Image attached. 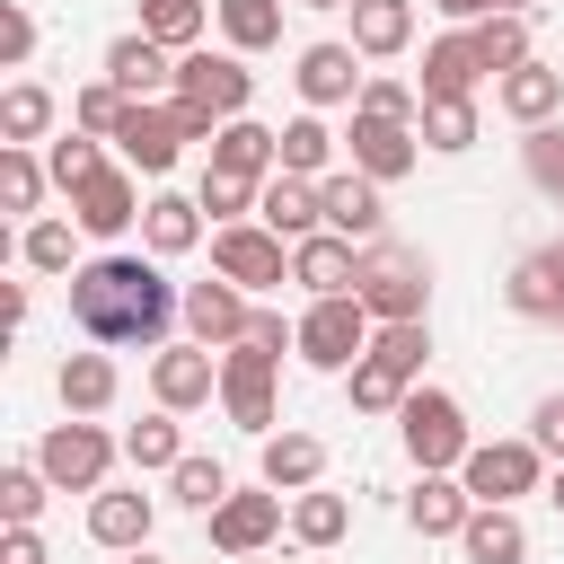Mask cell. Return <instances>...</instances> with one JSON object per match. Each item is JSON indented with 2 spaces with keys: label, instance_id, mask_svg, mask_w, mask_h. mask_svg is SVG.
<instances>
[{
  "label": "cell",
  "instance_id": "1",
  "mask_svg": "<svg viewBox=\"0 0 564 564\" xmlns=\"http://www.w3.org/2000/svg\"><path fill=\"white\" fill-rule=\"evenodd\" d=\"M70 326L88 344H167V326L185 317V291L159 273V256H88L70 282Z\"/></svg>",
  "mask_w": 564,
  "mask_h": 564
},
{
  "label": "cell",
  "instance_id": "2",
  "mask_svg": "<svg viewBox=\"0 0 564 564\" xmlns=\"http://www.w3.org/2000/svg\"><path fill=\"white\" fill-rule=\"evenodd\" d=\"M352 291H361V308H370L379 326H405V317L432 308V256H423V247H397V238H370Z\"/></svg>",
  "mask_w": 564,
  "mask_h": 564
},
{
  "label": "cell",
  "instance_id": "3",
  "mask_svg": "<svg viewBox=\"0 0 564 564\" xmlns=\"http://www.w3.org/2000/svg\"><path fill=\"white\" fill-rule=\"evenodd\" d=\"M397 441H405V458H414V476H458L467 467V405L449 397V388H414L405 405H397Z\"/></svg>",
  "mask_w": 564,
  "mask_h": 564
},
{
  "label": "cell",
  "instance_id": "4",
  "mask_svg": "<svg viewBox=\"0 0 564 564\" xmlns=\"http://www.w3.org/2000/svg\"><path fill=\"white\" fill-rule=\"evenodd\" d=\"M370 335H379V317L361 308V291H335V300H308L300 308V361L308 370H352L361 352H370Z\"/></svg>",
  "mask_w": 564,
  "mask_h": 564
},
{
  "label": "cell",
  "instance_id": "5",
  "mask_svg": "<svg viewBox=\"0 0 564 564\" xmlns=\"http://www.w3.org/2000/svg\"><path fill=\"white\" fill-rule=\"evenodd\" d=\"M115 432H97V414H70L35 441V467L53 476V494H106V467H115Z\"/></svg>",
  "mask_w": 564,
  "mask_h": 564
},
{
  "label": "cell",
  "instance_id": "6",
  "mask_svg": "<svg viewBox=\"0 0 564 564\" xmlns=\"http://www.w3.org/2000/svg\"><path fill=\"white\" fill-rule=\"evenodd\" d=\"M212 273H229L238 291H282L291 282V238H273L264 220H220L212 229Z\"/></svg>",
  "mask_w": 564,
  "mask_h": 564
},
{
  "label": "cell",
  "instance_id": "7",
  "mask_svg": "<svg viewBox=\"0 0 564 564\" xmlns=\"http://www.w3.org/2000/svg\"><path fill=\"white\" fill-rule=\"evenodd\" d=\"M273 379H282V352H264V344H229L220 352V414L238 423V432H273Z\"/></svg>",
  "mask_w": 564,
  "mask_h": 564
},
{
  "label": "cell",
  "instance_id": "8",
  "mask_svg": "<svg viewBox=\"0 0 564 564\" xmlns=\"http://www.w3.org/2000/svg\"><path fill=\"white\" fill-rule=\"evenodd\" d=\"M176 97L185 106H203V115H247V97H256V70H247V53H176Z\"/></svg>",
  "mask_w": 564,
  "mask_h": 564
},
{
  "label": "cell",
  "instance_id": "9",
  "mask_svg": "<svg viewBox=\"0 0 564 564\" xmlns=\"http://www.w3.org/2000/svg\"><path fill=\"white\" fill-rule=\"evenodd\" d=\"M458 476H467L476 502H520V494L546 485V449H538V441H476Z\"/></svg>",
  "mask_w": 564,
  "mask_h": 564
},
{
  "label": "cell",
  "instance_id": "10",
  "mask_svg": "<svg viewBox=\"0 0 564 564\" xmlns=\"http://www.w3.org/2000/svg\"><path fill=\"white\" fill-rule=\"evenodd\" d=\"M344 150H352V167H361V176H379V185H397V176H414V167H423V132H414V123H397V115H361V106H352Z\"/></svg>",
  "mask_w": 564,
  "mask_h": 564
},
{
  "label": "cell",
  "instance_id": "11",
  "mask_svg": "<svg viewBox=\"0 0 564 564\" xmlns=\"http://www.w3.org/2000/svg\"><path fill=\"white\" fill-rule=\"evenodd\" d=\"M361 79H370V70H361V53H352V44H335V35H326V44H300V62H291V88H300V106H308V115L352 106V97H361Z\"/></svg>",
  "mask_w": 564,
  "mask_h": 564
},
{
  "label": "cell",
  "instance_id": "12",
  "mask_svg": "<svg viewBox=\"0 0 564 564\" xmlns=\"http://www.w3.org/2000/svg\"><path fill=\"white\" fill-rule=\"evenodd\" d=\"M379 194H388V185H379V176H361V167H335V176H317L326 229H335V238H352V247L388 238V203H379Z\"/></svg>",
  "mask_w": 564,
  "mask_h": 564
},
{
  "label": "cell",
  "instance_id": "13",
  "mask_svg": "<svg viewBox=\"0 0 564 564\" xmlns=\"http://www.w3.org/2000/svg\"><path fill=\"white\" fill-rule=\"evenodd\" d=\"M150 397H159L167 414L212 405V397H220V352H212V344H159V361H150Z\"/></svg>",
  "mask_w": 564,
  "mask_h": 564
},
{
  "label": "cell",
  "instance_id": "14",
  "mask_svg": "<svg viewBox=\"0 0 564 564\" xmlns=\"http://www.w3.org/2000/svg\"><path fill=\"white\" fill-rule=\"evenodd\" d=\"M115 150H123V167H141V176H167V167H176V150H185L176 106L132 97V106H123V123H115Z\"/></svg>",
  "mask_w": 564,
  "mask_h": 564
},
{
  "label": "cell",
  "instance_id": "15",
  "mask_svg": "<svg viewBox=\"0 0 564 564\" xmlns=\"http://www.w3.org/2000/svg\"><path fill=\"white\" fill-rule=\"evenodd\" d=\"M70 220H79V238H123L132 220H141V185H132V167H97L88 185H70Z\"/></svg>",
  "mask_w": 564,
  "mask_h": 564
},
{
  "label": "cell",
  "instance_id": "16",
  "mask_svg": "<svg viewBox=\"0 0 564 564\" xmlns=\"http://www.w3.org/2000/svg\"><path fill=\"white\" fill-rule=\"evenodd\" d=\"M502 300H511V317H538V326H564V238H546V247H529V256L511 264V282H502Z\"/></svg>",
  "mask_w": 564,
  "mask_h": 564
},
{
  "label": "cell",
  "instance_id": "17",
  "mask_svg": "<svg viewBox=\"0 0 564 564\" xmlns=\"http://www.w3.org/2000/svg\"><path fill=\"white\" fill-rule=\"evenodd\" d=\"M247 308H256V291H238L229 273H212V282L185 291V326H194V344H212V352H229V344L247 335Z\"/></svg>",
  "mask_w": 564,
  "mask_h": 564
},
{
  "label": "cell",
  "instance_id": "18",
  "mask_svg": "<svg viewBox=\"0 0 564 564\" xmlns=\"http://www.w3.org/2000/svg\"><path fill=\"white\" fill-rule=\"evenodd\" d=\"M273 538H282V494H273V485L229 494V502L212 511V546H220V555H256V546H273Z\"/></svg>",
  "mask_w": 564,
  "mask_h": 564
},
{
  "label": "cell",
  "instance_id": "19",
  "mask_svg": "<svg viewBox=\"0 0 564 564\" xmlns=\"http://www.w3.org/2000/svg\"><path fill=\"white\" fill-rule=\"evenodd\" d=\"M494 106H502L520 132H529V123H555V115H564V70L529 53L520 70H502V79H494Z\"/></svg>",
  "mask_w": 564,
  "mask_h": 564
},
{
  "label": "cell",
  "instance_id": "20",
  "mask_svg": "<svg viewBox=\"0 0 564 564\" xmlns=\"http://www.w3.org/2000/svg\"><path fill=\"white\" fill-rule=\"evenodd\" d=\"M291 282H300L308 300H335V291H352V282H361V247H352V238H335V229H317V238H300V247H291Z\"/></svg>",
  "mask_w": 564,
  "mask_h": 564
},
{
  "label": "cell",
  "instance_id": "21",
  "mask_svg": "<svg viewBox=\"0 0 564 564\" xmlns=\"http://www.w3.org/2000/svg\"><path fill=\"white\" fill-rule=\"evenodd\" d=\"M106 79H115L123 97H159V88H176V53H167L159 35H141V26H132V35H115V44H106Z\"/></svg>",
  "mask_w": 564,
  "mask_h": 564
},
{
  "label": "cell",
  "instance_id": "22",
  "mask_svg": "<svg viewBox=\"0 0 564 564\" xmlns=\"http://www.w3.org/2000/svg\"><path fill=\"white\" fill-rule=\"evenodd\" d=\"M485 79H494V70H485V53H476L467 26H449V35L423 44V97H476Z\"/></svg>",
  "mask_w": 564,
  "mask_h": 564
},
{
  "label": "cell",
  "instance_id": "23",
  "mask_svg": "<svg viewBox=\"0 0 564 564\" xmlns=\"http://www.w3.org/2000/svg\"><path fill=\"white\" fill-rule=\"evenodd\" d=\"M256 220H264L273 238H291V247H300V238H317V229H326L317 176H291V167H282V176H264V203H256Z\"/></svg>",
  "mask_w": 564,
  "mask_h": 564
},
{
  "label": "cell",
  "instance_id": "24",
  "mask_svg": "<svg viewBox=\"0 0 564 564\" xmlns=\"http://www.w3.org/2000/svg\"><path fill=\"white\" fill-rule=\"evenodd\" d=\"M467 511H476L467 476H414V494H405V529L414 538H458Z\"/></svg>",
  "mask_w": 564,
  "mask_h": 564
},
{
  "label": "cell",
  "instance_id": "25",
  "mask_svg": "<svg viewBox=\"0 0 564 564\" xmlns=\"http://www.w3.org/2000/svg\"><path fill=\"white\" fill-rule=\"evenodd\" d=\"M150 529H159V502L132 485V494H88V538L97 546H115V555H132V546H150Z\"/></svg>",
  "mask_w": 564,
  "mask_h": 564
},
{
  "label": "cell",
  "instance_id": "26",
  "mask_svg": "<svg viewBox=\"0 0 564 564\" xmlns=\"http://www.w3.org/2000/svg\"><path fill=\"white\" fill-rule=\"evenodd\" d=\"M212 167H229V176H282V132L256 123V115H229L220 141H212Z\"/></svg>",
  "mask_w": 564,
  "mask_h": 564
},
{
  "label": "cell",
  "instance_id": "27",
  "mask_svg": "<svg viewBox=\"0 0 564 564\" xmlns=\"http://www.w3.org/2000/svg\"><path fill=\"white\" fill-rule=\"evenodd\" d=\"M141 247L167 264V256H194L203 247V203L194 194H150L141 203Z\"/></svg>",
  "mask_w": 564,
  "mask_h": 564
},
{
  "label": "cell",
  "instance_id": "28",
  "mask_svg": "<svg viewBox=\"0 0 564 564\" xmlns=\"http://www.w3.org/2000/svg\"><path fill=\"white\" fill-rule=\"evenodd\" d=\"M53 397H62V414H106V405L123 397V370H115L106 352H62Z\"/></svg>",
  "mask_w": 564,
  "mask_h": 564
},
{
  "label": "cell",
  "instance_id": "29",
  "mask_svg": "<svg viewBox=\"0 0 564 564\" xmlns=\"http://www.w3.org/2000/svg\"><path fill=\"white\" fill-rule=\"evenodd\" d=\"M256 476H264L273 494H308V485L326 476V441H317V432H264Z\"/></svg>",
  "mask_w": 564,
  "mask_h": 564
},
{
  "label": "cell",
  "instance_id": "30",
  "mask_svg": "<svg viewBox=\"0 0 564 564\" xmlns=\"http://www.w3.org/2000/svg\"><path fill=\"white\" fill-rule=\"evenodd\" d=\"M458 546H467V564H529V529H520L511 502H476L467 529H458Z\"/></svg>",
  "mask_w": 564,
  "mask_h": 564
},
{
  "label": "cell",
  "instance_id": "31",
  "mask_svg": "<svg viewBox=\"0 0 564 564\" xmlns=\"http://www.w3.org/2000/svg\"><path fill=\"white\" fill-rule=\"evenodd\" d=\"M361 62H397L414 44V0H352V35H344Z\"/></svg>",
  "mask_w": 564,
  "mask_h": 564
},
{
  "label": "cell",
  "instance_id": "32",
  "mask_svg": "<svg viewBox=\"0 0 564 564\" xmlns=\"http://www.w3.org/2000/svg\"><path fill=\"white\" fill-rule=\"evenodd\" d=\"M414 132H423V150H441V159H458V150H476V132H485V115H476V97H423V115H414Z\"/></svg>",
  "mask_w": 564,
  "mask_h": 564
},
{
  "label": "cell",
  "instance_id": "33",
  "mask_svg": "<svg viewBox=\"0 0 564 564\" xmlns=\"http://www.w3.org/2000/svg\"><path fill=\"white\" fill-rule=\"evenodd\" d=\"M344 388H352V414H397V405H405V397H414L423 379H405L397 361H379V352H361V361L344 370Z\"/></svg>",
  "mask_w": 564,
  "mask_h": 564
},
{
  "label": "cell",
  "instance_id": "34",
  "mask_svg": "<svg viewBox=\"0 0 564 564\" xmlns=\"http://www.w3.org/2000/svg\"><path fill=\"white\" fill-rule=\"evenodd\" d=\"M229 53H273L282 44V0H212Z\"/></svg>",
  "mask_w": 564,
  "mask_h": 564
},
{
  "label": "cell",
  "instance_id": "35",
  "mask_svg": "<svg viewBox=\"0 0 564 564\" xmlns=\"http://www.w3.org/2000/svg\"><path fill=\"white\" fill-rule=\"evenodd\" d=\"M344 529H352V502H344V494H326V485L291 494V538H300L308 555H317V546H335Z\"/></svg>",
  "mask_w": 564,
  "mask_h": 564
},
{
  "label": "cell",
  "instance_id": "36",
  "mask_svg": "<svg viewBox=\"0 0 564 564\" xmlns=\"http://www.w3.org/2000/svg\"><path fill=\"white\" fill-rule=\"evenodd\" d=\"M203 26H220V18H212V0H141V35H159L167 53H194V44H203Z\"/></svg>",
  "mask_w": 564,
  "mask_h": 564
},
{
  "label": "cell",
  "instance_id": "37",
  "mask_svg": "<svg viewBox=\"0 0 564 564\" xmlns=\"http://www.w3.org/2000/svg\"><path fill=\"white\" fill-rule=\"evenodd\" d=\"M123 458L141 467V476H167L176 458H185V432H176V414L159 405V414H141L132 432H123Z\"/></svg>",
  "mask_w": 564,
  "mask_h": 564
},
{
  "label": "cell",
  "instance_id": "38",
  "mask_svg": "<svg viewBox=\"0 0 564 564\" xmlns=\"http://www.w3.org/2000/svg\"><path fill=\"white\" fill-rule=\"evenodd\" d=\"M167 494H176L185 511H203V520H212V511H220L238 485H229V467H220V458H194V449H185V458L167 467Z\"/></svg>",
  "mask_w": 564,
  "mask_h": 564
},
{
  "label": "cell",
  "instance_id": "39",
  "mask_svg": "<svg viewBox=\"0 0 564 564\" xmlns=\"http://www.w3.org/2000/svg\"><path fill=\"white\" fill-rule=\"evenodd\" d=\"M520 176L546 194V203H564V115L555 123H529L520 132Z\"/></svg>",
  "mask_w": 564,
  "mask_h": 564
},
{
  "label": "cell",
  "instance_id": "40",
  "mask_svg": "<svg viewBox=\"0 0 564 564\" xmlns=\"http://www.w3.org/2000/svg\"><path fill=\"white\" fill-rule=\"evenodd\" d=\"M467 35H476V53H485V70H494V79L529 62V18H520V9H494V18H476Z\"/></svg>",
  "mask_w": 564,
  "mask_h": 564
},
{
  "label": "cell",
  "instance_id": "41",
  "mask_svg": "<svg viewBox=\"0 0 564 564\" xmlns=\"http://www.w3.org/2000/svg\"><path fill=\"white\" fill-rule=\"evenodd\" d=\"M53 132V88L44 79H9L0 97V141H44Z\"/></svg>",
  "mask_w": 564,
  "mask_h": 564
},
{
  "label": "cell",
  "instance_id": "42",
  "mask_svg": "<svg viewBox=\"0 0 564 564\" xmlns=\"http://www.w3.org/2000/svg\"><path fill=\"white\" fill-rule=\"evenodd\" d=\"M282 167H291V176H335V132H326V115H291V123H282Z\"/></svg>",
  "mask_w": 564,
  "mask_h": 564
},
{
  "label": "cell",
  "instance_id": "43",
  "mask_svg": "<svg viewBox=\"0 0 564 564\" xmlns=\"http://www.w3.org/2000/svg\"><path fill=\"white\" fill-rule=\"evenodd\" d=\"M44 185H53V167L35 159V141H0V203L9 212H35Z\"/></svg>",
  "mask_w": 564,
  "mask_h": 564
},
{
  "label": "cell",
  "instance_id": "44",
  "mask_svg": "<svg viewBox=\"0 0 564 564\" xmlns=\"http://www.w3.org/2000/svg\"><path fill=\"white\" fill-rule=\"evenodd\" d=\"M194 203L212 212V229H220V220H256V203H264V176H229V167H203Z\"/></svg>",
  "mask_w": 564,
  "mask_h": 564
},
{
  "label": "cell",
  "instance_id": "45",
  "mask_svg": "<svg viewBox=\"0 0 564 564\" xmlns=\"http://www.w3.org/2000/svg\"><path fill=\"white\" fill-rule=\"evenodd\" d=\"M44 167H53V185H62V194H70V185H88V176L106 167V132H79V123H70L62 141H44Z\"/></svg>",
  "mask_w": 564,
  "mask_h": 564
},
{
  "label": "cell",
  "instance_id": "46",
  "mask_svg": "<svg viewBox=\"0 0 564 564\" xmlns=\"http://www.w3.org/2000/svg\"><path fill=\"white\" fill-rule=\"evenodd\" d=\"M70 229H79V220H26V229H18V264H26V273H79Z\"/></svg>",
  "mask_w": 564,
  "mask_h": 564
},
{
  "label": "cell",
  "instance_id": "47",
  "mask_svg": "<svg viewBox=\"0 0 564 564\" xmlns=\"http://www.w3.org/2000/svg\"><path fill=\"white\" fill-rule=\"evenodd\" d=\"M44 494H53V476H44L35 458H26V467H0V520H9V529H35Z\"/></svg>",
  "mask_w": 564,
  "mask_h": 564
},
{
  "label": "cell",
  "instance_id": "48",
  "mask_svg": "<svg viewBox=\"0 0 564 564\" xmlns=\"http://www.w3.org/2000/svg\"><path fill=\"white\" fill-rule=\"evenodd\" d=\"M123 106H132V97H123V88H115V79L97 70V79H88V88L70 97V123H79V132H106V141H115V123H123Z\"/></svg>",
  "mask_w": 564,
  "mask_h": 564
},
{
  "label": "cell",
  "instance_id": "49",
  "mask_svg": "<svg viewBox=\"0 0 564 564\" xmlns=\"http://www.w3.org/2000/svg\"><path fill=\"white\" fill-rule=\"evenodd\" d=\"M352 106H361V115H397V123H414V115H423V88H405V79H361Z\"/></svg>",
  "mask_w": 564,
  "mask_h": 564
},
{
  "label": "cell",
  "instance_id": "50",
  "mask_svg": "<svg viewBox=\"0 0 564 564\" xmlns=\"http://www.w3.org/2000/svg\"><path fill=\"white\" fill-rule=\"evenodd\" d=\"M238 344H264V352H300V317H282L273 300H256V308H247V335H238Z\"/></svg>",
  "mask_w": 564,
  "mask_h": 564
},
{
  "label": "cell",
  "instance_id": "51",
  "mask_svg": "<svg viewBox=\"0 0 564 564\" xmlns=\"http://www.w3.org/2000/svg\"><path fill=\"white\" fill-rule=\"evenodd\" d=\"M0 62H9V70L35 62V18H26V0H0Z\"/></svg>",
  "mask_w": 564,
  "mask_h": 564
},
{
  "label": "cell",
  "instance_id": "52",
  "mask_svg": "<svg viewBox=\"0 0 564 564\" xmlns=\"http://www.w3.org/2000/svg\"><path fill=\"white\" fill-rule=\"evenodd\" d=\"M529 441H538L546 458H564V397H538V414H529Z\"/></svg>",
  "mask_w": 564,
  "mask_h": 564
},
{
  "label": "cell",
  "instance_id": "53",
  "mask_svg": "<svg viewBox=\"0 0 564 564\" xmlns=\"http://www.w3.org/2000/svg\"><path fill=\"white\" fill-rule=\"evenodd\" d=\"M0 564H53V555H44L35 529H9V538H0Z\"/></svg>",
  "mask_w": 564,
  "mask_h": 564
},
{
  "label": "cell",
  "instance_id": "54",
  "mask_svg": "<svg viewBox=\"0 0 564 564\" xmlns=\"http://www.w3.org/2000/svg\"><path fill=\"white\" fill-rule=\"evenodd\" d=\"M449 26H476V18H494V0H432Z\"/></svg>",
  "mask_w": 564,
  "mask_h": 564
},
{
  "label": "cell",
  "instance_id": "55",
  "mask_svg": "<svg viewBox=\"0 0 564 564\" xmlns=\"http://www.w3.org/2000/svg\"><path fill=\"white\" fill-rule=\"evenodd\" d=\"M546 502H555V511H564V458H555V476H546Z\"/></svg>",
  "mask_w": 564,
  "mask_h": 564
},
{
  "label": "cell",
  "instance_id": "56",
  "mask_svg": "<svg viewBox=\"0 0 564 564\" xmlns=\"http://www.w3.org/2000/svg\"><path fill=\"white\" fill-rule=\"evenodd\" d=\"M494 9H520V18H529V9H538V0H494Z\"/></svg>",
  "mask_w": 564,
  "mask_h": 564
},
{
  "label": "cell",
  "instance_id": "57",
  "mask_svg": "<svg viewBox=\"0 0 564 564\" xmlns=\"http://www.w3.org/2000/svg\"><path fill=\"white\" fill-rule=\"evenodd\" d=\"M123 564H159V555H150V546H132V555H123Z\"/></svg>",
  "mask_w": 564,
  "mask_h": 564
},
{
  "label": "cell",
  "instance_id": "58",
  "mask_svg": "<svg viewBox=\"0 0 564 564\" xmlns=\"http://www.w3.org/2000/svg\"><path fill=\"white\" fill-rule=\"evenodd\" d=\"M300 9H352V0H300Z\"/></svg>",
  "mask_w": 564,
  "mask_h": 564
}]
</instances>
